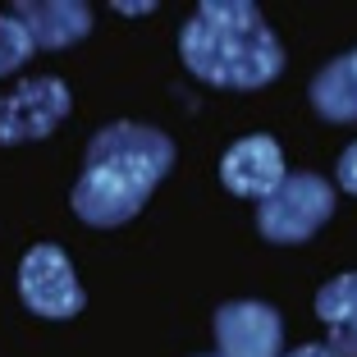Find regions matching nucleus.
I'll return each instance as SVG.
<instances>
[{
	"instance_id": "obj_6",
	"label": "nucleus",
	"mask_w": 357,
	"mask_h": 357,
	"mask_svg": "<svg viewBox=\"0 0 357 357\" xmlns=\"http://www.w3.org/2000/svg\"><path fill=\"white\" fill-rule=\"evenodd\" d=\"M215 344L220 357H280L284 321L271 303H225L215 312Z\"/></svg>"
},
{
	"instance_id": "obj_7",
	"label": "nucleus",
	"mask_w": 357,
	"mask_h": 357,
	"mask_svg": "<svg viewBox=\"0 0 357 357\" xmlns=\"http://www.w3.org/2000/svg\"><path fill=\"white\" fill-rule=\"evenodd\" d=\"M284 178H289L284 174V151H280V142L266 137V133L238 137V142L220 156V183L234 192V197L266 202Z\"/></svg>"
},
{
	"instance_id": "obj_2",
	"label": "nucleus",
	"mask_w": 357,
	"mask_h": 357,
	"mask_svg": "<svg viewBox=\"0 0 357 357\" xmlns=\"http://www.w3.org/2000/svg\"><path fill=\"white\" fill-rule=\"evenodd\" d=\"M178 55L211 87L257 92L284 69V46L252 0H206L178 32Z\"/></svg>"
},
{
	"instance_id": "obj_3",
	"label": "nucleus",
	"mask_w": 357,
	"mask_h": 357,
	"mask_svg": "<svg viewBox=\"0 0 357 357\" xmlns=\"http://www.w3.org/2000/svg\"><path fill=\"white\" fill-rule=\"evenodd\" d=\"M335 215V188L321 174H289L266 202H257V229L266 243H307Z\"/></svg>"
},
{
	"instance_id": "obj_11",
	"label": "nucleus",
	"mask_w": 357,
	"mask_h": 357,
	"mask_svg": "<svg viewBox=\"0 0 357 357\" xmlns=\"http://www.w3.org/2000/svg\"><path fill=\"white\" fill-rule=\"evenodd\" d=\"M32 51H37V42L28 37V28H23L14 14H0V78L14 74Z\"/></svg>"
},
{
	"instance_id": "obj_14",
	"label": "nucleus",
	"mask_w": 357,
	"mask_h": 357,
	"mask_svg": "<svg viewBox=\"0 0 357 357\" xmlns=\"http://www.w3.org/2000/svg\"><path fill=\"white\" fill-rule=\"evenodd\" d=\"M115 10H119V14H151L156 5H151V0H147V5H124V0H115Z\"/></svg>"
},
{
	"instance_id": "obj_13",
	"label": "nucleus",
	"mask_w": 357,
	"mask_h": 357,
	"mask_svg": "<svg viewBox=\"0 0 357 357\" xmlns=\"http://www.w3.org/2000/svg\"><path fill=\"white\" fill-rule=\"evenodd\" d=\"M284 357H339L330 344H303V348H294V353H284Z\"/></svg>"
},
{
	"instance_id": "obj_5",
	"label": "nucleus",
	"mask_w": 357,
	"mask_h": 357,
	"mask_svg": "<svg viewBox=\"0 0 357 357\" xmlns=\"http://www.w3.org/2000/svg\"><path fill=\"white\" fill-rule=\"evenodd\" d=\"M69 87L60 78H28L14 92L0 96V147L14 142H37V137L55 133L69 115Z\"/></svg>"
},
{
	"instance_id": "obj_4",
	"label": "nucleus",
	"mask_w": 357,
	"mask_h": 357,
	"mask_svg": "<svg viewBox=\"0 0 357 357\" xmlns=\"http://www.w3.org/2000/svg\"><path fill=\"white\" fill-rule=\"evenodd\" d=\"M19 294L23 307L46 321H69V316L83 312V284L74 280V266L69 257L55 248V243H37L28 248L19 261Z\"/></svg>"
},
{
	"instance_id": "obj_15",
	"label": "nucleus",
	"mask_w": 357,
	"mask_h": 357,
	"mask_svg": "<svg viewBox=\"0 0 357 357\" xmlns=\"http://www.w3.org/2000/svg\"><path fill=\"white\" fill-rule=\"evenodd\" d=\"M348 60H353V69H357V51H348Z\"/></svg>"
},
{
	"instance_id": "obj_1",
	"label": "nucleus",
	"mask_w": 357,
	"mask_h": 357,
	"mask_svg": "<svg viewBox=\"0 0 357 357\" xmlns=\"http://www.w3.org/2000/svg\"><path fill=\"white\" fill-rule=\"evenodd\" d=\"M174 165V142L151 124L115 119L87 142L83 174L74 183V215L92 229L133 220Z\"/></svg>"
},
{
	"instance_id": "obj_12",
	"label": "nucleus",
	"mask_w": 357,
	"mask_h": 357,
	"mask_svg": "<svg viewBox=\"0 0 357 357\" xmlns=\"http://www.w3.org/2000/svg\"><path fill=\"white\" fill-rule=\"evenodd\" d=\"M339 183H344V188L357 197V142L344 151V156H339Z\"/></svg>"
},
{
	"instance_id": "obj_9",
	"label": "nucleus",
	"mask_w": 357,
	"mask_h": 357,
	"mask_svg": "<svg viewBox=\"0 0 357 357\" xmlns=\"http://www.w3.org/2000/svg\"><path fill=\"white\" fill-rule=\"evenodd\" d=\"M316 316L330 330V348L339 357H357V275H335L316 294Z\"/></svg>"
},
{
	"instance_id": "obj_8",
	"label": "nucleus",
	"mask_w": 357,
	"mask_h": 357,
	"mask_svg": "<svg viewBox=\"0 0 357 357\" xmlns=\"http://www.w3.org/2000/svg\"><path fill=\"white\" fill-rule=\"evenodd\" d=\"M14 19L28 28L37 51H64L92 32V10L83 0H23L14 5Z\"/></svg>"
},
{
	"instance_id": "obj_10",
	"label": "nucleus",
	"mask_w": 357,
	"mask_h": 357,
	"mask_svg": "<svg viewBox=\"0 0 357 357\" xmlns=\"http://www.w3.org/2000/svg\"><path fill=\"white\" fill-rule=\"evenodd\" d=\"M312 105H316V115H326L330 124H357V69L348 55L330 60L312 78Z\"/></svg>"
}]
</instances>
